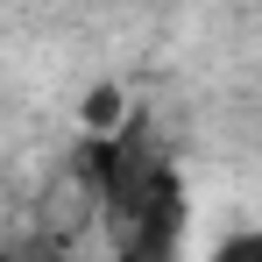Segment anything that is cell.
<instances>
[{
    "mask_svg": "<svg viewBox=\"0 0 262 262\" xmlns=\"http://www.w3.org/2000/svg\"><path fill=\"white\" fill-rule=\"evenodd\" d=\"M99 206L114 227V262H177V241L191 227V199L170 156L142 149V135H114V170L99 184Z\"/></svg>",
    "mask_w": 262,
    "mask_h": 262,
    "instance_id": "6da1fadb",
    "label": "cell"
},
{
    "mask_svg": "<svg viewBox=\"0 0 262 262\" xmlns=\"http://www.w3.org/2000/svg\"><path fill=\"white\" fill-rule=\"evenodd\" d=\"M78 121H85V135H121V85H92L78 99Z\"/></svg>",
    "mask_w": 262,
    "mask_h": 262,
    "instance_id": "7a4b0ae2",
    "label": "cell"
},
{
    "mask_svg": "<svg viewBox=\"0 0 262 262\" xmlns=\"http://www.w3.org/2000/svg\"><path fill=\"white\" fill-rule=\"evenodd\" d=\"M206 262H262V227H234V234H220Z\"/></svg>",
    "mask_w": 262,
    "mask_h": 262,
    "instance_id": "3957f363",
    "label": "cell"
},
{
    "mask_svg": "<svg viewBox=\"0 0 262 262\" xmlns=\"http://www.w3.org/2000/svg\"><path fill=\"white\" fill-rule=\"evenodd\" d=\"M0 262H14V255H0Z\"/></svg>",
    "mask_w": 262,
    "mask_h": 262,
    "instance_id": "277c9868",
    "label": "cell"
}]
</instances>
